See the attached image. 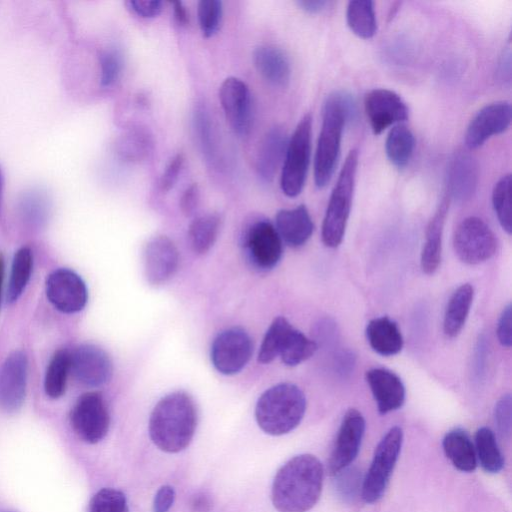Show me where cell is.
<instances>
[{
	"label": "cell",
	"instance_id": "22",
	"mask_svg": "<svg viewBox=\"0 0 512 512\" xmlns=\"http://www.w3.org/2000/svg\"><path fill=\"white\" fill-rule=\"evenodd\" d=\"M365 378L380 414H387L403 406L406 397L405 386L396 373L378 367L368 370Z\"/></svg>",
	"mask_w": 512,
	"mask_h": 512
},
{
	"label": "cell",
	"instance_id": "36",
	"mask_svg": "<svg viewBox=\"0 0 512 512\" xmlns=\"http://www.w3.org/2000/svg\"><path fill=\"white\" fill-rule=\"evenodd\" d=\"M70 372V352L60 349L52 356L44 378V390L52 399L61 397L66 390Z\"/></svg>",
	"mask_w": 512,
	"mask_h": 512
},
{
	"label": "cell",
	"instance_id": "2",
	"mask_svg": "<svg viewBox=\"0 0 512 512\" xmlns=\"http://www.w3.org/2000/svg\"><path fill=\"white\" fill-rule=\"evenodd\" d=\"M357 112L353 96L346 91H335L324 102L314 158V181L320 189L331 180L340 154L343 129L347 123L355 121Z\"/></svg>",
	"mask_w": 512,
	"mask_h": 512
},
{
	"label": "cell",
	"instance_id": "16",
	"mask_svg": "<svg viewBox=\"0 0 512 512\" xmlns=\"http://www.w3.org/2000/svg\"><path fill=\"white\" fill-rule=\"evenodd\" d=\"M70 371L80 383L97 387L111 379L113 365L103 349L96 345L83 344L70 352Z\"/></svg>",
	"mask_w": 512,
	"mask_h": 512
},
{
	"label": "cell",
	"instance_id": "20",
	"mask_svg": "<svg viewBox=\"0 0 512 512\" xmlns=\"http://www.w3.org/2000/svg\"><path fill=\"white\" fill-rule=\"evenodd\" d=\"M179 265V253L174 243L166 236L151 238L144 249V275L151 285L167 282Z\"/></svg>",
	"mask_w": 512,
	"mask_h": 512
},
{
	"label": "cell",
	"instance_id": "19",
	"mask_svg": "<svg viewBox=\"0 0 512 512\" xmlns=\"http://www.w3.org/2000/svg\"><path fill=\"white\" fill-rule=\"evenodd\" d=\"M27 358L21 351H14L0 368V408L7 413L18 411L25 399Z\"/></svg>",
	"mask_w": 512,
	"mask_h": 512
},
{
	"label": "cell",
	"instance_id": "1",
	"mask_svg": "<svg viewBox=\"0 0 512 512\" xmlns=\"http://www.w3.org/2000/svg\"><path fill=\"white\" fill-rule=\"evenodd\" d=\"M324 468L311 454L291 458L276 473L271 498L279 512H307L319 500Z\"/></svg>",
	"mask_w": 512,
	"mask_h": 512
},
{
	"label": "cell",
	"instance_id": "52",
	"mask_svg": "<svg viewBox=\"0 0 512 512\" xmlns=\"http://www.w3.org/2000/svg\"><path fill=\"white\" fill-rule=\"evenodd\" d=\"M173 14L176 23L179 26H187L189 23V13L181 1L173 2Z\"/></svg>",
	"mask_w": 512,
	"mask_h": 512
},
{
	"label": "cell",
	"instance_id": "26",
	"mask_svg": "<svg viewBox=\"0 0 512 512\" xmlns=\"http://www.w3.org/2000/svg\"><path fill=\"white\" fill-rule=\"evenodd\" d=\"M449 198L446 196L437 208L426 228V239L421 252V268L427 274H433L439 267L442 253V235L449 208Z\"/></svg>",
	"mask_w": 512,
	"mask_h": 512
},
{
	"label": "cell",
	"instance_id": "54",
	"mask_svg": "<svg viewBox=\"0 0 512 512\" xmlns=\"http://www.w3.org/2000/svg\"><path fill=\"white\" fill-rule=\"evenodd\" d=\"M191 505H192L193 509L197 512H207L210 507V502H209V499L205 495L198 494V495L194 496V498L191 502Z\"/></svg>",
	"mask_w": 512,
	"mask_h": 512
},
{
	"label": "cell",
	"instance_id": "49",
	"mask_svg": "<svg viewBox=\"0 0 512 512\" xmlns=\"http://www.w3.org/2000/svg\"><path fill=\"white\" fill-rule=\"evenodd\" d=\"M497 79L502 84H510L511 81V52L506 49L499 61L497 68Z\"/></svg>",
	"mask_w": 512,
	"mask_h": 512
},
{
	"label": "cell",
	"instance_id": "6",
	"mask_svg": "<svg viewBox=\"0 0 512 512\" xmlns=\"http://www.w3.org/2000/svg\"><path fill=\"white\" fill-rule=\"evenodd\" d=\"M318 344L289 321L279 316L273 320L260 346L258 361L263 364L280 357L287 366H296L314 355Z\"/></svg>",
	"mask_w": 512,
	"mask_h": 512
},
{
	"label": "cell",
	"instance_id": "18",
	"mask_svg": "<svg viewBox=\"0 0 512 512\" xmlns=\"http://www.w3.org/2000/svg\"><path fill=\"white\" fill-rule=\"evenodd\" d=\"M511 113V105L507 101L493 102L480 109L467 127L466 147L476 149L490 137L505 132L511 123Z\"/></svg>",
	"mask_w": 512,
	"mask_h": 512
},
{
	"label": "cell",
	"instance_id": "46",
	"mask_svg": "<svg viewBox=\"0 0 512 512\" xmlns=\"http://www.w3.org/2000/svg\"><path fill=\"white\" fill-rule=\"evenodd\" d=\"M511 315V305L508 304L503 309L497 324L498 340L506 348H510L512 344Z\"/></svg>",
	"mask_w": 512,
	"mask_h": 512
},
{
	"label": "cell",
	"instance_id": "34",
	"mask_svg": "<svg viewBox=\"0 0 512 512\" xmlns=\"http://www.w3.org/2000/svg\"><path fill=\"white\" fill-rule=\"evenodd\" d=\"M193 123L198 145L203 156L211 166L218 167L219 158L213 123L209 111L203 103H199L196 106Z\"/></svg>",
	"mask_w": 512,
	"mask_h": 512
},
{
	"label": "cell",
	"instance_id": "10",
	"mask_svg": "<svg viewBox=\"0 0 512 512\" xmlns=\"http://www.w3.org/2000/svg\"><path fill=\"white\" fill-rule=\"evenodd\" d=\"M70 422L83 441L90 444L101 441L110 425L109 410L103 395L94 391L81 395L71 410Z\"/></svg>",
	"mask_w": 512,
	"mask_h": 512
},
{
	"label": "cell",
	"instance_id": "28",
	"mask_svg": "<svg viewBox=\"0 0 512 512\" xmlns=\"http://www.w3.org/2000/svg\"><path fill=\"white\" fill-rule=\"evenodd\" d=\"M442 446L452 465L462 472H472L477 466L475 447L466 431L455 428L447 432Z\"/></svg>",
	"mask_w": 512,
	"mask_h": 512
},
{
	"label": "cell",
	"instance_id": "35",
	"mask_svg": "<svg viewBox=\"0 0 512 512\" xmlns=\"http://www.w3.org/2000/svg\"><path fill=\"white\" fill-rule=\"evenodd\" d=\"M475 452L484 471L498 473L504 466V458L496 441L494 432L481 427L475 434Z\"/></svg>",
	"mask_w": 512,
	"mask_h": 512
},
{
	"label": "cell",
	"instance_id": "38",
	"mask_svg": "<svg viewBox=\"0 0 512 512\" xmlns=\"http://www.w3.org/2000/svg\"><path fill=\"white\" fill-rule=\"evenodd\" d=\"M511 175L502 176L495 184L492 192V203L498 221L508 234L512 231L511 217Z\"/></svg>",
	"mask_w": 512,
	"mask_h": 512
},
{
	"label": "cell",
	"instance_id": "14",
	"mask_svg": "<svg viewBox=\"0 0 512 512\" xmlns=\"http://www.w3.org/2000/svg\"><path fill=\"white\" fill-rule=\"evenodd\" d=\"M365 426V419L360 411L355 408L347 410L328 460L330 475H336L349 467L355 460L360 450Z\"/></svg>",
	"mask_w": 512,
	"mask_h": 512
},
{
	"label": "cell",
	"instance_id": "31",
	"mask_svg": "<svg viewBox=\"0 0 512 512\" xmlns=\"http://www.w3.org/2000/svg\"><path fill=\"white\" fill-rule=\"evenodd\" d=\"M221 225L217 213H208L195 218L188 229V240L194 253L205 254L215 243Z\"/></svg>",
	"mask_w": 512,
	"mask_h": 512
},
{
	"label": "cell",
	"instance_id": "55",
	"mask_svg": "<svg viewBox=\"0 0 512 512\" xmlns=\"http://www.w3.org/2000/svg\"><path fill=\"white\" fill-rule=\"evenodd\" d=\"M4 279V258L2 254H0V301H1V291Z\"/></svg>",
	"mask_w": 512,
	"mask_h": 512
},
{
	"label": "cell",
	"instance_id": "32",
	"mask_svg": "<svg viewBox=\"0 0 512 512\" xmlns=\"http://www.w3.org/2000/svg\"><path fill=\"white\" fill-rule=\"evenodd\" d=\"M415 138L412 131L404 124H396L389 131L385 150L389 161L398 169L406 167L412 157Z\"/></svg>",
	"mask_w": 512,
	"mask_h": 512
},
{
	"label": "cell",
	"instance_id": "40",
	"mask_svg": "<svg viewBox=\"0 0 512 512\" xmlns=\"http://www.w3.org/2000/svg\"><path fill=\"white\" fill-rule=\"evenodd\" d=\"M88 512H129L125 495L116 489L103 488L90 500Z\"/></svg>",
	"mask_w": 512,
	"mask_h": 512
},
{
	"label": "cell",
	"instance_id": "5",
	"mask_svg": "<svg viewBox=\"0 0 512 512\" xmlns=\"http://www.w3.org/2000/svg\"><path fill=\"white\" fill-rule=\"evenodd\" d=\"M357 166L358 151L352 149L334 185L322 223V241L329 248L339 246L344 238L352 206Z\"/></svg>",
	"mask_w": 512,
	"mask_h": 512
},
{
	"label": "cell",
	"instance_id": "51",
	"mask_svg": "<svg viewBox=\"0 0 512 512\" xmlns=\"http://www.w3.org/2000/svg\"><path fill=\"white\" fill-rule=\"evenodd\" d=\"M296 3L302 10L310 14L319 13L329 5V2L325 0H300Z\"/></svg>",
	"mask_w": 512,
	"mask_h": 512
},
{
	"label": "cell",
	"instance_id": "33",
	"mask_svg": "<svg viewBox=\"0 0 512 512\" xmlns=\"http://www.w3.org/2000/svg\"><path fill=\"white\" fill-rule=\"evenodd\" d=\"M346 20L350 30L360 38H372L377 31L374 3L370 0H352L348 3Z\"/></svg>",
	"mask_w": 512,
	"mask_h": 512
},
{
	"label": "cell",
	"instance_id": "13",
	"mask_svg": "<svg viewBox=\"0 0 512 512\" xmlns=\"http://www.w3.org/2000/svg\"><path fill=\"white\" fill-rule=\"evenodd\" d=\"M219 100L234 133L247 136L253 124V103L248 85L237 77L226 78L219 88Z\"/></svg>",
	"mask_w": 512,
	"mask_h": 512
},
{
	"label": "cell",
	"instance_id": "39",
	"mask_svg": "<svg viewBox=\"0 0 512 512\" xmlns=\"http://www.w3.org/2000/svg\"><path fill=\"white\" fill-rule=\"evenodd\" d=\"M198 21L204 37L217 33L223 17V4L218 0H201L197 7Z\"/></svg>",
	"mask_w": 512,
	"mask_h": 512
},
{
	"label": "cell",
	"instance_id": "50",
	"mask_svg": "<svg viewBox=\"0 0 512 512\" xmlns=\"http://www.w3.org/2000/svg\"><path fill=\"white\" fill-rule=\"evenodd\" d=\"M334 364L339 374L346 375L353 369L355 356L350 351H341L335 357Z\"/></svg>",
	"mask_w": 512,
	"mask_h": 512
},
{
	"label": "cell",
	"instance_id": "27",
	"mask_svg": "<svg viewBox=\"0 0 512 512\" xmlns=\"http://www.w3.org/2000/svg\"><path fill=\"white\" fill-rule=\"evenodd\" d=\"M370 347L379 355L393 356L403 348V336L397 323L387 316L371 319L366 326Z\"/></svg>",
	"mask_w": 512,
	"mask_h": 512
},
{
	"label": "cell",
	"instance_id": "3",
	"mask_svg": "<svg viewBox=\"0 0 512 512\" xmlns=\"http://www.w3.org/2000/svg\"><path fill=\"white\" fill-rule=\"evenodd\" d=\"M196 426L197 410L193 399L177 391L155 405L149 419V434L159 449L176 453L190 444Z\"/></svg>",
	"mask_w": 512,
	"mask_h": 512
},
{
	"label": "cell",
	"instance_id": "15",
	"mask_svg": "<svg viewBox=\"0 0 512 512\" xmlns=\"http://www.w3.org/2000/svg\"><path fill=\"white\" fill-rule=\"evenodd\" d=\"M46 295L51 304L67 314L81 311L88 300V292L82 278L74 271L61 268L46 279Z\"/></svg>",
	"mask_w": 512,
	"mask_h": 512
},
{
	"label": "cell",
	"instance_id": "4",
	"mask_svg": "<svg viewBox=\"0 0 512 512\" xmlns=\"http://www.w3.org/2000/svg\"><path fill=\"white\" fill-rule=\"evenodd\" d=\"M306 411L302 390L292 383H279L258 399L255 417L259 427L270 435H283L295 429Z\"/></svg>",
	"mask_w": 512,
	"mask_h": 512
},
{
	"label": "cell",
	"instance_id": "44",
	"mask_svg": "<svg viewBox=\"0 0 512 512\" xmlns=\"http://www.w3.org/2000/svg\"><path fill=\"white\" fill-rule=\"evenodd\" d=\"M184 160V155L177 153L169 161L159 180V188L162 192L166 193L175 186L182 170Z\"/></svg>",
	"mask_w": 512,
	"mask_h": 512
},
{
	"label": "cell",
	"instance_id": "37",
	"mask_svg": "<svg viewBox=\"0 0 512 512\" xmlns=\"http://www.w3.org/2000/svg\"><path fill=\"white\" fill-rule=\"evenodd\" d=\"M33 269V255L28 247H22L16 251L8 284L7 299L13 303L18 300L25 290Z\"/></svg>",
	"mask_w": 512,
	"mask_h": 512
},
{
	"label": "cell",
	"instance_id": "29",
	"mask_svg": "<svg viewBox=\"0 0 512 512\" xmlns=\"http://www.w3.org/2000/svg\"><path fill=\"white\" fill-rule=\"evenodd\" d=\"M474 298L473 286H459L451 295L444 314L443 330L448 337H456L463 329Z\"/></svg>",
	"mask_w": 512,
	"mask_h": 512
},
{
	"label": "cell",
	"instance_id": "42",
	"mask_svg": "<svg viewBox=\"0 0 512 512\" xmlns=\"http://www.w3.org/2000/svg\"><path fill=\"white\" fill-rule=\"evenodd\" d=\"M334 476L337 477L335 483L341 497L344 499H353L356 497L359 490H361L359 471L347 467Z\"/></svg>",
	"mask_w": 512,
	"mask_h": 512
},
{
	"label": "cell",
	"instance_id": "17",
	"mask_svg": "<svg viewBox=\"0 0 512 512\" xmlns=\"http://www.w3.org/2000/svg\"><path fill=\"white\" fill-rule=\"evenodd\" d=\"M364 109L376 135L408 118V107L403 99L396 92L385 88L369 91L364 98Z\"/></svg>",
	"mask_w": 512,
	"mask_h": 512
},
{
	"label": "cell",
	"instance_id": "43",
	"mask_svg": "<svg viewBox=\"0 0 512 512\" xmlns=\"http://www.w3.org/2000/svg\"><path fill=\"white\" fill-rule=\"evenodd\" d=\"M511 395H503L494 408V421L497 431L502 437L509 438L511 434Z\"/></svg>",
	"mask_w": 512,
	"mask_h": 512
},
{
	"label": "cell",
	"instance_id": "56",
	"mask_svg": "<svg viewBox=\"0 0 512 512\" xmlns=\"http://www.w3.org/2000/svg\"><path fill=\"white\" fill-rule=\"evenodd\" d=\"M1 187H2V175H1V171H0V191H1Z\"/></svg>",
	"mask_w": 512,
	"mask_h": 512
},
{
	"label": "cell",
	"instance_id": "47",
	"mask_svg": "<svg viewBox=\"0 0 512 512\" xmlns=\"http://www.w3.org/2000/svg\"><path fill=\"white\" fill-rule=\"evenodd\" d=\"M200 193L198 185L193 183L188 186L180 197V209L185 216H191L197 209Z\"/></svg>",
	"mask_w": 512,
	"mask_h": 512
},
{
	"label": "cell",
	"instance_id": "24",
	"mask_svg": "<svg viewBox=\"0 0 512 512\" xmlns=\"http://www.w3.org/2000/svg\"><path fill=\"white\" fill-rule=\"evenodd\" d=\"M275 228L282 241L290 247H300L311 237L314 224L305 205L282 209L275 217Z\"/></svg>",
	"mask_w": 512,
	"mask_h": 512
},
{
	"label": "cell",
	"instance_id": "53",
	"mask_svg": "<svg viewBox=\"0 0 512 512\" xmlns=\"http://www.w3.org/2000/svg\"><path fill=\"white\" fill-rule=\"evenodd\" d=\"M486 348H487V345H486V339L483 338V337H480L479 341H478V346H477V349H476V361H475V368H476V374L478 376H480L483 372V368L485 366L484 364V359H485V356H486Z\"/></svg>",
	"mask_w": 512,
	"mask_h": 512
},
{
	"label": "cell",
	"instance_id": "7",
	"mask_svg": "<svg viewBox=\"0 0 512 512\" xmlns=\"http://www.w3.org/2000/svg\"><path fill=\"white\" fill-rule=\"evenodd\" d=\"M311 133L312 117L306 114L288 139L283 159L280 186L288 197L298 196L305 185L311 156Z\"/></svg>",
	"mask_w": 512,
	"mask_h": 512
},
{
	"label": "cell",
	"instance_id": "9",
	"mask_svg": "<svg viewBox=\"0 0 512 512\" xmlns=\"http://www.w3.org/2000/svg\"><path fill=\"white\" fill-rule=\"evenodd\" d=\"M453 247L462 262L475 265L494 256L498 241L481 218L470 216L458 224L453 236Z\"/></svg>",
	"mask_w": 512,
	"mask_h": 512
},
{
	"label": "cell",
	"instance_id": "45",
	"mask_svg": "<svg viewBox=\"0 0 512 512\" xmlns=\"http://www.w3.org/2000/svg\"><path fill=\"white\" fill-rule=\"evenodd\" d=\"M126 5L133 14L141 18H154L163 9V2L159 0H130Z\"/></svg>",
	"mask_w": 512,
	"mask_h": 512
},
{
	"label": "cell",
	"instance_id": "21",
	"mask_svg": "<svg viewBox=\"0 0 512 512\" xmlns=\"http://www.w3.org/2000/svg\"><path fill=\"white\" fill-rule=\"evenodd\" d=\"M478 177V165L475 158L463 150L455 152L446 169V188L449 200L468 201L476 191Z\"/></svg>",
	"mask_w": 512,
	"mask_h": 512
},
{
	"label": "cell",
	"instance_id": "41",
	"mask_svg": "<svg viewBox=\"0 0 512 512\" xmlns=\"http://www.w3.org/2000/svg\"><path fill=\"white\" fill-rule=\"evenodd\" d=\"M100 85L104 88L113 86L119 79L123 69V57L115 48H108L99 56Z\"/></svg>",
	"mask_w": 512,
	"mask_h": 512
},
{
	"label": "cell",
	"instance_id": "11",
	"mask_svg": "<svg viewBox=\"0 0 512 512\" xmlns=\"http://www.w3.org/2000/svg\"><path fill=\"white\" fill-rule=\"evenodd\" d=\"M253 353V344L248 333L239 327L219 333L211 346V362L215 369L224 375L240 372Z\"/></svg>",
	"mask_w": 512,
	"mask_h": 512
},
{
	"label": "cell",
	"instance_id": "25",
	"mask_svg": "<svg viewBox=\"0 0 512 512\" xmlns=\"http://www.w3.org/2000/svg\"><path fill=\"white\" fill-rule=\"evenodd\" d=\"M253 62L258 73L275 87H286L291 77V66L285 52L274 45H261L254 50Z\"/></svg>",
	"mask_w": 512,
	"mask_h": 512
},
{
	"label": "cell",
	"instance_id": "30",
	"mask_svg": "<svg viewBox=\"0 0 512 512\" xmlns=\"http://www.w3.org/2000/svg\"><path fill=\"white\" fill-rule=\"evenodd\" d=\"M153 137L149 130L141 125H132L123 132L116 144L119 156L126 161L140 162L152 153Z\"/></svg>",
	"mask_w": 512,
	"mask_h": 512
},
{
	"label": "cell",
	"instance_id": "12",
	"mask_svg": "<svg viewBox=\"0 0 512 512\" xmlns=\"http://www.w3.org/2000/svg\"><path fill=\"white\" fill-rule=\"evenodd\" d=\"M243 246L248 260L259 270H270L280 261L282 240L275 226L266 219H257L245 229Z\"/></svg>",
	"mask_w": 512,
	"mask_h": 512
},
{
	"label": "cell",
	"instance_id": "23",
	"mask_svg": "<svg viewBox=\"0 0 512 512\" xmlns=\"http://www.w3.org/2000/svg\"><path fill=\"white\" fill-rule=\"evenodd\" d=\"M288 137L281 126L271 127L259 146L256 158V172L261 181L271 182L283 163Z\"/></svg>",
	"mask_w": 512,
	"mask_h": 512
},
{
	"label": "cell",
	"instance_id": "8",
	"mask_svg": "<svg viewBox=\"0 0 512 512\" xmlns=\"http://www.w3.org/2000/svg\"><path fill=\"white\" fill-rule=\"evenodd\" d=\"M403 443L399 426L390 428L378 443L371 465L363 478L361 497L369 504L378 502L388 486Z\"/></svg>",
	"mask_w": 512,
	"mask_h": 512
},
{
	"label": "cell",
	"instance_id": "48",
	"mask_svg": "<svg viewBox=\"0 0 512 512\" xmlns=\"http://www.w3.org/2000/svg\"><path fill=\"white\" fill-rule=\"evenodd\" d=\"M175 499V491L171 486H162L156 493L153 503L154 512H167Z\"/></svg>",
	"mask_w": 512,
	"mask_h": 512
}]
</instances>
